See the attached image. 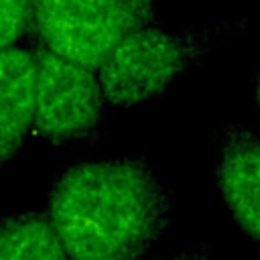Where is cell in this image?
I'll return each mask as SVG.
<instances>
[{"label":"cell","mask_w":260,"mask_h":260,"mask_svg":"<svg viewBox=\"0 0 260 260\" xmlns=\"http://www.w3.org/2000/svg\"><path fill=\"white\" fill-rule=\"evenodd\" d=\"M238 26L242 22L169 32L154 24L128 32L95 67L106 104L112 108H136L158 98L189 69L203 63L215 41Z\"/></svg>","instance_id":"cell-2"},{"label":"cell","mask_w":260,"mask_h":260,"mask_svg":"<svg viewBox=\"0 0 260 260\" xmlns=\"http://www.w3.org/2000/svg\"><path fill=\"white\" fill-rule=\"evenodd\" d=\"M41 49L98 67L128 32L162 24L156 0H26Z\"/></svg>","instance_id":"cell-3"},{"label":"cell","mask_w":260,"mask_h":260,"mask_svg":"<svg viewBox=\"0 0 260 260\" xmlns=\"http://www.w3.org/2000/svg\"><path fill=\"white\" fill-rule=\"evenodd\" d=\"M158 260H211V256H209V250H207L205 246H201V248L183 250V252H177V254H173V256L158 258Z\"/></svg>","instance_id":"cell-9"},{"label":"cell","mask_w":260,"mask_h":260,"mask_svg":"<svg viewBox=\"0 0 260 260\" xmlns=\"http://www.w3.org/2000/svg\"><path fill=\"white\" fill-rule=\"evenodd\" d=\"M35 53L16 47L0 51V171L20 154L32 126Z\"/></svg>","instance_id":"cell-6"},{"label":"cell","mask_w":260,"mask_h":260,"mask_svg":"<svg viewBox=\"0 0 260 260\" xmlns=\"http://www.w3.org/2000/svg\"><path fill=\"white\" fill-rule=\"evenodd\" d=\"M254 102H256V108L260 112V71L256 73V79H254Z\"/></svg>","instance_id":"cell-10"},{"label":"cell","mask_w":260,"mask_h":260,"mask_svg":"<svg viewBox=\"0 0 260 260\" xmlns=\"http://www.w3.org/2000/svg\"><path fill=\"white\" fill-rule=\"evenodd\" d=\"M0 260H69L47 213L18 211L0 217Z\"/></svg>","instance_id":"cell-7"},{"label":"cell","mask_w":260,"mask_h":260,"mask_svg":"<svg viewBox=\"0 0 260 260\" xmlns=\"http://www.w3.org/2000/svg\"><path fill=\"white\" fill-rule=\"evenodd\" d=\"M106 110L93 67L45 49L35 51V138L53 146L93 142L104 134Z\"/></svg>","instance_id":"cell-4"},{"label":"cell","mask_w":260,"mask_h":260,"mask_svg":"<svg viewBox=\"0 0 260 260\" xmlns=\"http://www.w3.org/2000/svg\"><path fill=\"white\" fill-rule=\"evenodd\" d=\"M217 189L236 225L260 244V134L232 124L217 134Z\"/></svg>","instance_id":"cell-5"},{"label":"cell","mask_w":260,"mask_h":260,"mask_svg":"<svg viewBox=\"0 0 260 260\" xmlns=\"http://www.w3.org/2000/svg\"><path fill=\"white\" fill-rule=\"evenodd\" d=\"M30 30L26 0H0V51L16 47Z\"/></svg>","instance_id":"cell-8"},{"label":"cell","mask_w":260,"mask_h":260,"mask_svg":"<svg viewBox=\"0 0 260 260\" xmlns=\"http://www.w3.org/2000/svg\"><path fill=\"white\" fill-rule=\"evenodd\" d=\"M45 213L69 260H144L171 223L173 195L146 158L79 160L53 183Z\"/></svg>","instance_id":"cell-1"}]
</instances>
